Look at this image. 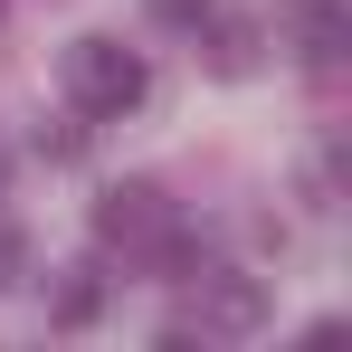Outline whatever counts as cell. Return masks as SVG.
I'll return each instance as SVG.
<instances>
[{
	"label": "cell",
	"mask_w": 352,
	"mask_h": 352,
	"mask_svg": "<svg viewBox=\"0 0 352 352\" xmlns=\"http://www.w3.org/2000/svg\"><path fill=\"white\" fill-rule=\"evenodd\" d=\"M67 96H76V115L115 124V115H133V105L153 96V67L133 58L124 38H76V48H67Z\"/></svg>",
	"instance_id": "cell-1"
},
{
	"label": "cell",
	"mask_w": 352,
	"mask_h": 352,
	"mask_svg": "<svg viewBox=\"0 0 352 352\" xmlns=\"http://www.w3.org/2000/svg\"><path fill=\"white\" fill-rule=\"evenodd\" d=\"M162 229H172V200H162L153 181H115V190L96 200V238H105V248H153Z\"/></svg>",
	"instance_id": "cell-2"
},
{
	"label": "cell",
	"mask_w": 352,
	"mask_h": 352,
	"mask_svg": "<svg viewBox=\"0 0 352 352\" xmlns=\"http://www.w3.org/2000/svg\"><path fill=\"white\" fill-rule=\"evenodd\" d=\"M286 19H295V58L314 67H343V48H352V10L343 0H286Z\"/></svg>",
	"instance_id": "cell-3"
},
{
	"label": "cell",
	"mask_w": 352,
	"mask_h": 352,
	"mask_svg": "<svg viewBox=\"0 0 352 352\" xmlns=\"http://www.w3.org/2000/svg\"><path fill=\"white\" fill-rule=\"evenodd\" d=\"M257 324H267L257 276H200V333H257Z\"/></svg>",
	"instance_id": "cell-4"
},
{
	"label": "cell",
	"mask_w": 352,
	"mask_h": 352,
	"mask_svg": "<svg viewBox=\"0 0 352 352\" xmlns=\"http://www.w3.org/2000/svg\"><path fill=\"white\" fill-rule=\"evenodd\" d=\"M96 314H105V276H96V267H67L58 286H48V324H58V333H86Z\"/></svg>",
	"instance_id": "cell-5"
},
{
	"label": "cell",
	"mask_w": 352,
	"mask_h": 352,
	"mask_svg": "<svg viewBox=\"0 0 352 352\" xmlns=\"http://www.w3.org/2000/svg\"><path fill=\"white\" fill-rule=\"evenodd\" d=\"M210 19H219V10H210ZM210 58H219V67L238 76V67L257 58V29H248V19H219V29H210Z\"/></svg>",
	"instance_id": "cell-6"
},
{
	"label": "cell",
	"mask_w": 352,
	"mask_h": 352,
	"mask_svg": "<svg viewBox=\"0 0 352 352\" xmlns=\"http://www.w3.org/2000/svg\"><path fill=\"white\" fill-rule=\"evenodd\" d=\"M143 10H153V19H162V29H200V19H210V10H219V0H143Z\"/></svg>",
	"instance_id": "cell-7"
},
{
	"label": "cell",
	"mask_w": 352,
	"mask_h": 352,
	"mask_svg": "<svg viewBox=\"0 0 352 352\" xmlns=\"http://www.w3.org/2000/svg\"><path fill=\"white\" fill-rule=\"evenodd\" d=\"M10 286H29V238H19V229H0V295H10Z\"/></svg>",
	"instance_id": "cell-8"
},
{
	"label": "cell",
	"mask_w": 352,
	"mask_h": 352,
	"mask_svg": "<svg viewBox=\"0 0 352 352\" xmlns=\"http://www.w3.org/2000/svg\"><path fill=\"white\" fill-rule=\"evenodd\" d=\"M0 181H10V153H0Z\"/></svg>",
	"instance_id": "cell-9"
}]
</instances>
